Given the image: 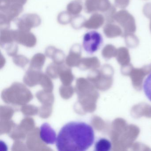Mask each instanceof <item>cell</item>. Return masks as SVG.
Listing matches in <instances>:
<instances>
[{
  "mask_svg": "<svg viewBox=\"0 0 151 151\" xmlns=\"http://www.w3.org/2000/svg\"><path fill=\"white\" fill-rule=\"evenodd\" d=\"M150 31H151V20H150Z\"/></svg>",
  "mask_w": 151,
  "mask_h": 151,
  "instance_id": "12",
  "label": "cell"
},
{
  "mask_svg": "<svg viewBox=\"0 0 151 151\" xmlns=\"http://www.w3.org/2000/svg\"><path fill=\"white\" fill-rule=\"evenodd\" d=\"M112 143L107 139L102 138L96 142L94 150L96 151H109L112 148Z\"/></svg>",
  "mask_w": 151,
  "mask_h": 151,
  "instance_id": "6",
  "label": "cell"
},
{
  "mask_svg": "<svg viewBox=\"0 0 151 151\" xmlns=\"http://www.w3.org/2000/svg\"><path fill=\"white\" fill-rule=\"evenodd\" d=\"M130 0H114L116 6L119 8L124 9L128 6Z\"/></svg>",
  "mask_w": 151,
  "mask_h": 151,
  "instance_id": "10",
  "label": "cell"
},
{
  "mask_svg": "<svg viewBox=\"0 0 151 151\" xmlns=\"http://www.w3.org/2000/svg\"><path fill=\"white\" fill-rule=\"evenodd\" d=\"M116 9L112 5L110 8L107 10V13L106 15V17L108 22L113 23L114 22V17L116 13Z\"/></svg>",
  "mask_w": 151,
  "mask_h": 151,
  "instance_id": "9",
  "label": "cell"
},
{
  "mask_svg": "<svg viewBox=\"0 0 151 151\" xmlns=\"http://www.w3.org/2000/svg\"><path fill=\"white\" fill-rule=\"evenodd\" d=\"M123 37H124L125 43L128 45H137L138 44L139 40L137 37L133 34V33L123 34Z\"/></svg>",
  "mask_w": 151,
  "mask_h": 151,
  "instance_id": "8",
  "label": "cell"
},
{
  "mask_svg": "<svg viewBox=\"0 0 151 151\" xmlns=\"http://www.w3.org/2000/svg\"><path fill=\"white\" fill-rule=\"evenodd\" d=\"M115 21L121 25L124 31V34L134 33L136 31V24L134 17L127 10H121L116 13Z\"/></svg>",
  "mask_w": 151,
  "mask_h": 151,
  "instance_id": "3",
  "label": "cell"
},
{
  "mask_svg": "<svg viewBox=\"0 0 151 151\" xmlns=\"http://www.w3.org/2000/svg\"><path fill=\"white\" fill-rule=\"evenodd\" d=\"M40 136L41 140L47 145H53L56 142V132L47 123L43 124L40 126Z\"/></svg>",
  "mask_w": 151,
  "mask_h": 151,
  "instance_id": "4",
  "label": "cell"
},
{
  "mask_svg": "<svg viewBox=\"0 0 151 151\" xmlns=\"http://www.w3.org/2000/svg\"><path fill=\"white\" fill-rule=\"evenodd\" d=\"M143 13L147 17L151 18V3L145 4L143 7Z\"/></svg>",
  "mask_w": 151,
  "mask_h": 151,
  "instance_id": "11",
  "label": "cell"
},
{
  "mask_svg": "<svg viewBox=\"0 0 151 151\" xmlns=\"http://www.w3.org/2000/svg\"><path fill=\"white\" fill-rule=\"evenodd\" d=\"M103 43V38L99 32L94 31L88 32L84 35L83 46L84 50L90 54L97 52Z\"/></svg>",
  "mask_w": 151,
  "mask_h": 151,
  "instance_id": "2",
  "label": "cell"
},
{
  "mask_svg": "<svg viewBox=\"0 0 151 151\" xmlns=\"http://www.w3.org/2000/svg\"><path fill=\"white\" fill-rule=\"evenodd\" d=\"M95 139L92 127L82 122H70L60 130L56 140L59 151H84L89 149Z\"/></svg>",
  "mask_w": 151,
  "mask_h": 151,
  "instance_id": "1",
  "label": "cell"
},
{
  "mask_svg": "<svg viewBox=\"0 0 151 151\" xmlns=\"http://www.w3.org/2000/svg\"><path fill=\"white\" fill-rule=\"evenodd\" d=\"M104 33L109 38H114L123 35L122 31L118 25L109 23L104 27Z\"/></svg>",
  "mask_w": 151,
  "mask_h": 151,
  "instance_id": "5",
  "label": "cell"
},
{
  "mask_svg": "<svg viewBox=\"0 0 151 151\" xmlns=\"http://www.w3.org/2000/svg\"><path fill=\"white\" fill-rule=\"evenodd\" d=\"M143 89L147 98L151 101V73L145 78L143 84Z\"/></svg>",
  "mask_w": 151,
  "mask_h": 151,
  "instance_id": "7",
  "label": "cell"
}]
</instances>
